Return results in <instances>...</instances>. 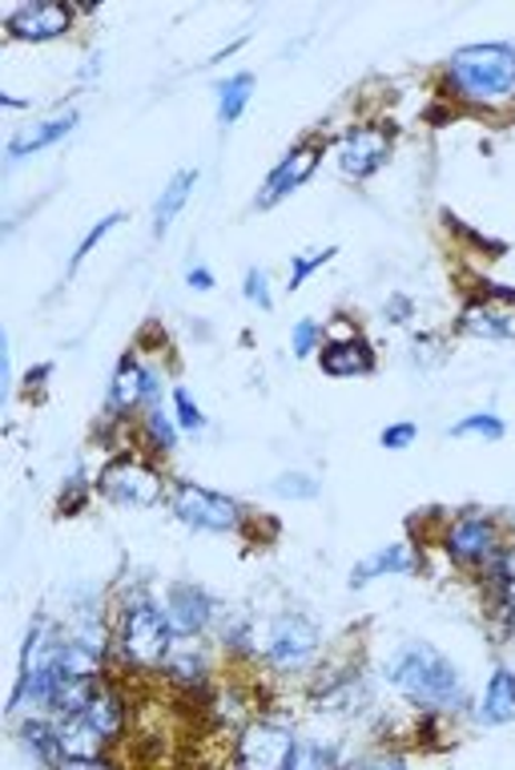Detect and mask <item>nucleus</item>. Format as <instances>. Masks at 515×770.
<instances>
[{
  "instance_id": "8",
  "label": "nucleus",
  "mask_w": 515,
  "mask_h": 770,
  "mask_svg": "<svg viewBox=\"0 0 515 770\" xmlns=\"http://www.w3.org/2000/svg\"><path fill=\"white\" fill-rule=\"evenodd\" d=\"M459 328L467 335H484V339H515V299L512 295H487L467 303V311L459 315Z\"/></svg>"
},
{
  "instance_id": "6",
  "label": "nucleus",
  "mask_w": 515,
  "mask_h": 770,
  "mask_svg": "<svg viewBox=\"0 0 515 770\" xmlns=\"http://www.w3.org/2000/svg\"><path fill=\"white\" fill-rule=\"evenodd\" d=\"M97 488H101L109 500H117V505L146 508L161 496V476L149 465H141V460H113V465L101 472Z\"/></svg>"
},
{
  "instance_id": "25",
  "label": "nucleus",
  "mask_w": 515,
  "mask_h": 770,
  "mask_svg": "<svg viewBox=\"0 0 515 770\" xmlns=\"http://www.w3.org/2000/svg\"><path fill=\"white\" fill-rule=\"evenodd\" d=\"M452 436H484V440H499V436H504V420H499V416H467L463 423H455Z\"/></svg>"
},
{
  "instance_id": "23",
  "label": "nucleus",
  "mask_w": 515,
  "mask_h": 770,
  "mask_svg": "<svg viewBox=\"0 0 515 770\" xmlns=\"http://www.w3.org/2000/svg\"><path fill=\"white\" fill-rule=\"evenodd\" d=\"M492 597L499 617L507 622V630H515V577L507 569V561H495L492 565Z\"/></svg>"
},
{
  "instance_id": "30",
  "label": "nucleus",
  "mask_w": 515,
  "mask_h": 770,
  "mask_svg": "<svg viewBox=\"0 0 515 770\" xmlns=\"http://www.w3.org/2000/svg\"><path fill=\"white\" fill-rule=\"evenodd\" d=\"M174 408H178V423L181 428H194L198 432L201 423H206V416H201V408H194V400H190V391H174Z\"/></svg>"
},
{
  "instance_id": "1",
  "label": "nucleus",
  "mask_w": 515,
  "mask_h": 770,
  "mask_svg": "<svg viewBox=\"0 0 515 770\" xmlns=\"http://www.w3.org/2000/svg\"><path fill=\"white\" fill-rule=\"evenodd\" d=\"M390 686L427 710H459L463 678L435 645H407L390 665Z\"/></svg>"
},
{
  "instance_id": "27",
  "label": "nucleus",
  "mask_w": 515,
  "mask_h": 770,
  "mask_svg": "<svg viewBox=\"0 0 515 770\" xmlns=\"http://www.w3.org/2000/svg\"><path fill=\"white\" fill-rule=\"evenodd\" d=\"M274 493H278V496H298V500H315L318 485L303 472H286V476H278V480H274Z\"/></svg>"
},
{
  "instance_id": "4",
  "label": "nucleus",
  "mask_w": 515,
  "mask_h": 770,
  "mask_svg": "<svg viewBox=\"0 0 515 770\" xmlns=\"http://www.w3.org/2000/svg\"><path fill=\"white\" fill-rule=\"evenodd\" d=\"M169 508L181 525L190 528H206V533H230L238 528V505L230 496H218L210 488H198V485H178L174 496H169Z\"/></svg>"
},
{
  "instance_id": "28",
  "label": "nucleus",
  "mask_w": 515,
  "mask_h": 770,
  "mask_svg": "<svg viewBox=\"0 0 515 770\" xmlns=\"http://www.w3.org/2000/svg\"><path fill=\"white\" fill-rule=\"evenodd\" d=\"M330 259H335V246H326V251H315V254H303V259L290 266V291H298V286H303L306 279L315 275L323 263H330Z\"/></svg>"
},
{
  "instance_id": "19",
  "label": "nucleus",
  "mask_w": 515,
  "mask_h": 770,
  "mask_svg": "<svg viewBox=\"0 0 515 770\" xmlns=\"http://www.w3.org/2000/svg\"><path fill=\"white\" fill-rule=\"evenodd\" d=\"M194 186H198V169H181L178 178L166 186V194L158 198V211H153V234H158V238L174 226V218L181 214V206L190 202Z\"/></svg>"
},
{
  "instance_id": "26",
  "label": "nucleus",
  "mask_w": 515,
  "mask_h": 770,
  "mask_svg": "<svg viewBox=\"0 0 515 770\" xmlns=\"http://www.w3.org/2000/svg\"><path fill=\"white\" fill-rule=\"evenodd\" d=\"M117 222H121V214H109V218H101V222H97V226H93V231L85 234V238H81V246H77V254H73V259H69V275H77V266L85 263V254L93 251V246L101 243V238H106L109 231H113Z\"/></svg>"
},
{
  "instance_id": "9",
  "label": "nucleus",
  "mask_w": 515,
  "mask_h": 770,
  "mask_svg": "<svg viewBox=\"0 0 515 770\" xmlns=\"http://www.w3.org/2000/svg\"><path fill=\"white\" fill-rule=\"evenodd\" d=\"M315 166H318V146H298V149H290L278 166H274V174L266 178V186H263V194H258V206L263 211H270V206H278V202L286 198V194H295L298 186H303L310 174H315Z\"/></svg>"
},
{
  "instance_id": "14",
  "label": "nucleus",
  "mask_w": 515,
  "mask_h": 770,
  "mask_svg": "<svg viewBox=\"0 0 515 770\" xmlns=\"http://www.w3.org/2000/svg\"><path fill=\"white\" fill-rule=\"evenodd\" d=\"M415 569V553L407 549V545H387V549L370 553V557H363L350 569V585H370L375 577H387V573H410Z\"/></svg>"
},
{
  "instance_id": "2",
  "label": "nucleus",
  "mask_w": 515,
  "mask_h": 770,
  "mask_svg": "<svg viewBox=\"0 0 515 770\" xmlns=\"http://www.w3.org/2000/svg\"><path fill=\"white\" fill-rule=\"evenodd\" d=\"M452 85L467 101H487L515 89V49L512 45H467L447 65Z\"/></svg>"
},
{
  "instance_id": "18",
  "label": "nucleus",
  "mask_w": 515,
  "mask_h": 770,
  "mask_svg": "<svg viewBox=\"0 0 515 770\" xmlns=\"http://www.w3.org/2000/svg\"><path fill=\"white\" fill-rule=\"evenodd\" d=\"M85 722L101 734V739H117V730H121V722H126V706H121V698L113 694V690L97 686L93 694H89V702H85Z\"/></svg>"
},
{
  "instance_id": "21",
  "label": "nucleus",
  "mask_w": 515,
  "mask_h": 770,
  "mask_svg": "<svg viewBox=\"0 0 515 770\" xmlns=\"http://www.w3.org/2000/svg\"><path fill=\"white\" fill-rule=\"evenodd\" d=\"M218 121L221 126H234L238 117H242V109L250 106V94H254V77L250 74H234L230 81L218 89Z\"/></svg>"
},
{
  "instance_id": "29",
  "label": "nucleus",
  "mask_w": 515,
  "mask_h": 770,
  "mask_svg": "<svg viewBox=\"0 0 515 770\" xmlns=\"http://www.w3.org/2000/svg\"><path fill=\"white\" fill-rule=\"evenodd\" d=\"M246 299H250L254 306H263V311H270V306H274L270 283H266V271H258V266H254L250 275H246Z\"/></svg>"
},
{
  "instance_id": "20",
  "label": "nucleus",
  "mask_w": 515,
  "mask_h": 770,
  "mask_svg": "<svg viewBox=\"0 0 515 770\" xmlns=\"http://www.w3.org/2000/svg\"><path fill=\"white\" fill-rule=\"evenodd\" d=\"M487 727H504L515 718V674L512 670H495L484 694V714Z\"/></svg>"
},
{
  "instance_id": "13",
  "label": "nucleus",
  "mask_w": 515,
  "mask_h": 770,
  "mask_svg": "<svg viewBox=\"0 0 515 770\" xmlns=\"http://www.w3.org/2000/svg\"><path fill=\"white\" fill-rule=\"evenodd\" d=\"M447 553L463 565H475V561H492L495 553V528L484 517H463L459 525L447 533Z\"/></svg>"
},
{
  "instance_id": "32",
  "label": "nucleus",
  "mask_w": 515,
  "mask_h": 770,
  "mask_svg": "<svg viewBox=\"0 0 515 770\" xmlns=\"http://www.w3.org/2000/svg\"><path fill=\"white\" fill-rule=\"evenodd\" d=\"M379 440H383V448H390V452L410 448V440H415V423H395V428H387Z\"/></svg>"
},
{
  "instance_id": "24",
  "label": "nucleus",
  "mask_w": 515,
  "mask_h": 770,
  "mask_svg": "<svg viewBox=\"0 0 515 770\" xmlns=\"http://www.w3.org/2000/svg\"><path fill=\"white\" fill-rule=\"evenodd\" d=\"M335 762H338L335 747H326V742H295V754H290V770L335 767Z\"/></svg>"
},
{
  "instance_id": "17",
  "label": "nucleus",
  "mask_w": 515,
  "mask_h": 770,
  "mask_svg": "<svg viewBox=\"0 0 515 770\" xmlns=\"http://www.w3.org/2000/svg\"><path fill=\"white\" fill-rule=\"evenodd\" d=\"M375 368V355L363 339H343V343H330L323 355V371L326 376H367Z\"/></svg>"
},
{
  "instance_id": "22",
  "label": "nucleus",
  "mask_w": 515,
  "mask_h": 770,
  "mask_svg": "<svg viewBox=\"0 0 515 770\" xmlns=\"http://www.w3.org/2000/svg\"><path fill=\"white\" fill-rule=\"evenodd\" d=\"M21 742L24 750L37 754V762H61V739H57V727L53 722H24L21 727Z\"/></svg>"
},
{
  "instance_id": "34",
  "label": "nucleus",
  "mask_w": 515,
  "mask_h": 770,
  "mask_svg": "<svg viewBox=\"0 0 515 770\" xmlns=\"http://www.w3.org/2000/svg\"><path fill=\"white\" fill-rule=\"evenodd\" d=\"M186 283H190L194 291H214V275L206 271V266H194L190 275H186Z\"/></svg>"
},
{
  "instance_id": "5",
  "label": "nucleus",
  "mask_w": 515,
  "mask_h": 770,
  "mask_svg": "<svg viewBox=\"0 0 515 770\" xmlns=\"http://www.w3.org/2000/svg\"><path fill=\"white\" fill-rule=\"evenodd\" d=\"M318 650V630L298 613H286L270 625L266 633V662L278 665V670H298L315 657Z\"/></svg>"
},
{
  "instance_id": "33",
  "label": "nucleus",
  "mask_w": 515,
  "mask_h": 770,
  "mask_svg": "<svg viewBox=\"0 0 515 770\" xmlns=\"http://www.w3.org/2000/svg\"><path fill=\"white\" fill-rule=\"evenodd\" d=\"M318 343V328L310 323V319H303V323H295V355H310Z\"/></svg>"
},
{
  "instance_id": "7",
  "label": "nucleus",
  "mask_w": 515,
  "mask_h": 770,
  "mask_svg": "<svg viewBox=\"0 0 515 770\" xmlns=\"http://www.w3.org/2000/svg\"><path fill=\"white\" fill-rule=\"evenodd\" d=\"M295 739L283 727H250L238 742V767L246 770H290Z\"/></svg>"
},
{
  "instance_id": "10",
  "label": "nucleus",
  "mask_w": 515,
  "mask_h": 770,
  "mask_svg": "<svg viewBox=\"0 0 515 770\" xmlns=\"http://www.w3.org/2000/svg\"><path fill=\"white\" fill-rule=\"evenodd\" d=\"M161 613H166L174 637H194V633H201L206 625H210L214 602L198 589V585H174Z\"/></svg>"
},
{
  "instance_id": "16",
  "label": "nucleus",
  "mask_w": 515,
  "mask_h": 770,
  "mask_svg": "<svg viewBox=\"0 0 515 770\" xmlns=\"http://www.w3.org/2000/svg\"><path fill=\"white\" fill-rule=\"evenodd\" d=\"M153 391H158L153 388V376L137 368L133 359H121V368H117V376H113V388H109V403H113V408H137V403L149 400Z\"/></svg>"
},
{
  "instance_id": "3",
  "label": "nucleus",
  "mask_w": 515,
  "mask_h": 770,
  "mask_svg": "<svg viewBox=\"0 0 515 770\" xmlns=\"http://www.w3.org/2000/svg\"><path fill=\"white\" fill-rule=\"evenodd\" d=\"M169 637H174V630H169L166 613L149 602V597H133L126 605V613H121V650H126L129 662L137 665L161 662L169 650Z\"/></svg>"
},
{
  "instance_id": "15",
  "label": "nucleus",
  "mask_w": 515,
  "mask_h": 770,
  "mask_svg": "<svg viewBox=\"0 0 515 770\" xmlns=\"http://www.w3.org/2000/svg\"><path fill=\"white\" fill-rule=\"evenodd\" d=\"M73 126H77V114L49 117V121H41V126H32V129H24V134H17V138L9 142V158H12V162H21V158H29V154H37V149L53 146V142H61Z\"/></svg>"
},
{
  "instance_id": "11",
  "label": "nucleus",
  "mask_w": 515,
  "mask_h": 770,
  "mask_svg": "<svg viewBox=\"0 0 515 770\" xmlns=\"http://www.w3.org/2000/svg\"><path fill=\"white\" fill-rule=\"evenodd\" d=\"M390 154V138L383 134V129H350L347 138H343V146H338V162H343V174H350V178H367V174H375V169L387 162Z\"/></svg>"
},
{
  "instance_id": "12",
  "label": "nucleus",
  "mask_w": 515,
  "mask_h": 770,
  "mask_svg": "<svg viewBox=\"0 0 515 770\" xmlns=\"http://www.w3.org/2000/svg\"><path fill=\"white\" fill-rule=\"evenodd\" d=\"M73 25V12L65 4H24L9 17V32L21 41H53Z\"/></svg>"
},
{
  "instance_id": "31",
  "label": "nucleus",
  "mask_w": 515,
  "mask_h": 770,
  "mask_svg": "<svg viewBox=\"0 0 515 770\" xmlns=\"http://www.w3.org/2000/svg\"><path fill=\"white\" fill-rule=\"evenodd\" d=\"M149 436H153V444H158V448H174V444H178V428H174V420H166V416L161 412H149Z\"/></svg>"
}]
</instances>
